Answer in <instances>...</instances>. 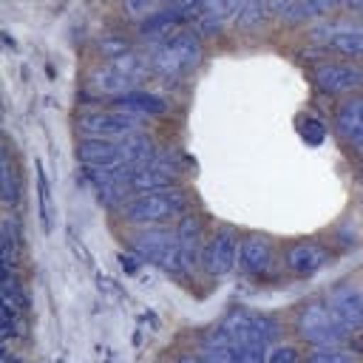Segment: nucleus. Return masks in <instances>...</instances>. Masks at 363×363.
Wrapping results in <instances>:
<instances>
[{
    "label": "nucleus",
    "mask_w": 363,
    "mask_h": 363,
    "mask_svg": "<svg viewBox=\"0 0 363 363\" xmlns=\"http://www.w3.org/2000/svg\"><path fill=\"white\" fill-rule=\"evenodd\" d=\"M147 65L150 74L167 79V82H182L187 79L199 62H201V37L193 28H176L147 48Z\"/></svg>",
    "instance_id": "obj_1"
},
{
    "label": "nucleus",
    "mask_w": 363,
    "mask_h": 363,
    "mask_svg": "<svg viewBox=\"0 0 363 363\" xmlns=\"http://www.w3.org/2000/svg\"><path fill=\"white\" fill-rule=\"evenodd\" d=\"M156 156L153 139L142 130L128 139H82L77 159L91 167H142Z\"/></svg>",
    "instance_id": "obj_2"
},
{
    "label": "nucleus",
    "mask_w": 363,
    "mask_h": 363,
    "mask_svg": "<svg viewBox=\"0 0 363 363\" xmlns=\"http://www.w3.org/2000/svg\"><path fill=\"white\" fill-rule=\"evenodd\" d=\"M133 255L145 258L153 267H162L170 275H193L196 264L187 258V252L182 250L179 233L176 227H150L133 235L130 241Z\"/></svg>",
    "instance_id": "obj_3"
},
{
    "label": "nucleus",
    "mask_w": 363,
    "mask_h": 363,
    "mask_svg": "<svg viewBox=\"0 0 363 363\" xmlns=\"http://www.w3.org/2000/svg\"><path fill=\"white\" fill-rule=\"evenodd\" d=\"M187 193L182 187H162L139 193L122 204V218L130 224H167L187 216Z\"/></svg>",
    "instance_id": "obj_4"
},
{
    "label": "nucleus",
    "mask_w": 363,
    "mask_h": 363,
    "mask_svg": "<svg viewBox=\"0 0 363 363\" xmlns=\"http://www.w3.org/2000/svg\"><path fill=\"white\" fill-rule=\"evenodd\" d=\"M150 74V65H147V57H139V54H128V57H119V60H111L105 62L102 68H96L91 74V88L102 96H111V99H119V96H128L133 91H139V82Z\"/></svg>",
    "instance_id": "obj_5"
},
{
    "label": "nucleus",
    "mask_w": 363,
    "mask_h": 363,
    "mask_svg": "<svg viewBox=\"0 0 363 363\" xmlns=\"http://www.w3.org/2000/svg\"><path fill=\"white\" fill-rule=\"evenodd\" d=\"M295 329L312 349H332L349 337V332L329 312L326 301H306L295 315Z\"/></svg>",
    "instance_id": "obj_6"
},
{
    "label": "nucleus",
    "mask_w": 363,
    "mask_h": 363,
    "mask_svg": "<svg viewBox=\"0 0 363 363\" xmlns=\"http://www.w3.org/2000/svg\"><path fill=\"white\" fill-rule=\"evenodd\" d=\"M145 130V116L111 108V111H82L77 116V133L82 139H128Z\"/></svg>",
    "instance_id": "obj_7"
},
{
    "label": "nucleus",
    "mask_w": 363,
    "mask_h": 363,
    "mask_svg": "<svg viewBox=\"0 0 363 363\" xmlns=\"http://www.w3.org/2000/svg\"><path fill=\"white\" fill-rule=\"evenodd\" d=\"M218 329H224L235 343L241 346H264L281 335V326L275 318L264 315V312H252V309H244V306H235L230 312H224Z\"/></svg>",
    "instance_id": "obj_8"
},
{
    "label": "nucleus",
    "mask_w": 363,
    "mask_h": 363,
    "mask_svg": "<svg viewBox=\"0 0 363 363\" xmlns=\"http://www.w3.org/2000/svg\"><path fill=\"white\" fill-rule=\"evenodd\" d=\"M309 40L337 57H349V60L360 57L363 60V23H352V20L315 23L309 31Z\"/></svg>",
    "instance_id": "obj_9"
},
{
    "label": "nucleus",
    "mask_w": 363,
    "mask_h": 363,
    "mask_svg": "<svg viewBox=\"0 0 363 363\" xmlns=\"http://www.w3.org/2000/svg\"><path fill=\"white\" fill-rule=\"evenodd\" d=\"M312 79L318 85V91L329 94V96H346L363 88V65L349 62V60H332V62H320L312 71Z\"/></svg>",
    "instance_id": "obj_10"
},
{
    "label": "nucleus",
    "mask_w": 363,
    "mask_h": 363,
    "mask_svg": "<svg viewBox=\"0 0 363 363\" xmlns=\"http://www.w3.org/2000/svg\"><path fill=\"white\" fill-rule=\"evenodd\" d=\"M323 301H326L329 312L335 315V320H337L349 335L363 329V286H357V284H352V281L335 284V286L326 292Z\"/></svg>",
    "instance_id": "obj_11"
},
{
    "label": "nucleus",
    "mask_w": 363,
    "mask_h": 363,
    "mask_svg": "<svg viewBox=\"0 0 363 363\" xmlns=\"http://www.w3.org/2000/svg\"><path fill=\"white\" fill-rule=\"evenodd\" d=\"M201 264L210 275L224 278L238 267V238L230 230H218L207 244H204V255Z\"/></svg>",
    "instance_id": "obj_12"
},
{
    "label": "nucleus",
    "mask_w": 363,
    "mask_h": 363,
    "mask_svg": "<svg viewBox=\"0 0 363 363\" xmlns=\"http://www.w3.org/2000/svg\"><path fill=\"white\" fill-rule=\"evenodd\" d=\"M340 0H269V14L281 23H312L323 20Z\"/></svg>",
    "instance_id": "obj_13"
},
{
    "label": "nucleus",
    "mask_w": 363,
    "mask_h": 363,
    "mask_svg": "<svg viewBox=\"0 0 363 363\" xmlns=\"http://www.w3.org/2000/svg\"><path fill=\"white\" fill-rule=\"evenodd\" d=\"M272 241L261 233H250L238 241V269L244 275H264L272 264Z\"/></svg>",
    "instance_id": "obj_14"
},
{
    "label": "nucleus",
    "mask_w": 363,
    "mask_h": 363,
    "mask_svg": "<svg viewBox=\"0 0 363 363\" xmlns=\"http://www.w3.org/2000/svg\"><path fill=\"white\" fill-rule=\"evenodd\" d=\"M332 261V252L318 241H298L286 250V267L295 275H312Z\"/></svg>",
    "instance_id": "obj_15"
},
{
    "label": "nucleus",
    "mask_w": 363,
    "mask_h": 363,
    "mask_svg": "<svg viewBox=\"0 0 363 363\" xmlns=\"http://www.w3.org/2000/svg\"><path fill=\"white\" fill-rule=\"evenodd\" d=\"M335 128L349 147L363 150V96H352L337 108Z\"/></svg>",
    "instance_id": "obj_16"
},
{
    "label": "nucleus",
    "mask_w": 363,
    "mask_h": 363,
    "mask_svg": "<svg viewBox=\"0 0 363 363\" xmlns=\"http://www.w3.org/2000/svg\"><path fill=\"white\" fill-rule=\"evenodd\" d=\"M176 233H179L182 250H184L187 258L199 267V261H201V255H204V244H201V218H199V216H182L179 224H176Z\"/></svg>",
    "instance_id": "obj_17"
},
{
    "label": "nucleus",
    "mask_w": 363,
    "mask_h": 363,
    "mask_svg": "<svg viewBox=\"0 0 363 363\" xmlns=\"http://www.w3.org/2000/svg\"><path fill=\"white\" fill-rule=\"evenodd\" d=\"M113 108H125V111H133V113H139V116H156V113L164 111V102H162L159 96L147 94V91H133V94H128V96L113 99Z\"/></svg>",
    "instance_id": "obj_18"
},
{
    "label": "nucleus",
    "mask_w": 363,
    "mask_h": 363,
    "mask_svg": "<svg viewBox=\"0 0 363 363\" xmlns=\"http://www.w3.org/2000/svg\"><path fill=\"white\" fill-rule=\"evenodd\" d=\"M272 14H269V0H247L244 6H241V11H238V17H235V28H241V31H255V28H261L267 20H269Z\"/></svg>",
    "instance_id": "obj_19"
},
{
    "label": "nucleus",
    "mask_w": 363,
    "mask_h": 363,
    "mask_svg": "<svg viewBox=\"0 0 363 363\" xmlns=\"http://www.w3.org/2000/svg\"><path fill=\"white\" fill-rule=\"evenodd\" d=\"M164 6H167L164 0H119L122 14H125L130 23H136V26H142L145 20H150L153 14H159Z\"/></svg>",
    "instance_id": "obj_20"
},
{
    "label": "nucleus",
    "mask_w": 363,
    "mask_h": 363,
    "mask_svg": "<svg viewBox=\"0 0 363 363\" xmlns=\"http://www.w3.org/2000/svg\"><path fill=\"white\" fill-rule=\"evenodd\" d=\"M34 173H37V199H40V224L43 230L48 233L54 227V207H51V190H48V179H45V170H43V162L34 164Z\"/></svg>",
    "instance_id": "obj_21"
},
{
    "label": "nucleus",
    "mask_w": 363,
    "mask_h": 363,
    "mask_svg": "<svg viewBox=\"0 0 363 363\" xmlns=\"http://www.w3.org/2000/svg\"><path fill=\"white\" fill-rule=\"evenodd\" d=\"M0 179H3V201L9 207L17 204V196H20V179H17V170L11 164V153L9 147L3 150V162H0Z\"/></svg>",
    "instance_id": "obj_22"
},
{
    "label": "nucleus",
    "mask_w": 363,
    "mask_h": 363,
    "mask_svg": "<svg viewBox=\"0 0 363 363\" xmlns=\"http://www.w3.org/2000/svg\"><path fill=\"white\" fill-rule=\"evenodd\" d=\"M96 51L111 62V60L128 57L133 48H130V43H128V37H122V34H105V37L96 43Z\"/></svg>",
    "instance_id": "obj_23"
},
{
    "label": "nucleus",
    "mask_w": 363,
    "mask_h": 363,
    "mask_svg": "<svg viewBox=\"0 0 363 363\" xmlns=\"http://www.w3.org/2000/svg\"><path fill=\"white\" fill-rule=\"evenodd\" d=\"M306 363H357V357L340 346H332V349H312Z\"/></svg>",
    "instance_id": "obj_24"
},
{
    "label": "nucleus",
    "mask_w": 363,
    "mask_h": 363,
    "mask_svg": "<svg viewBox=\"0 0 363 363\" xmlns=\"http://www.w3.org/2000/svg\"><path fill=\"white\" fill-rule=\"evenodd\" d=\"M301 133H303V139H306L309 145H320L323 136H326V128H323V122H318V119H306V122L301 125Z\"/></svg>",
    "instance_id": "obj_25"
},
{
    "label": "nucleus",
    "mask_w": 363,
    "mask_h": 363,
    "mask_svg": "<svg viewBox=\"0 0 363 363\" xmlns=\"http://www.w3.org/2000/svg\"><path fill=\"white\" fill-rule=\"evenodd\" d=\"M267 363H301V354L292 346H278V349H272Z\"/></svg>",
    "instance_id": "obj_26"
},
{
    "label": "nucleus",
    "mask_w": 363,
    "mask_h": 363,
    "mask_svg": "<svg viewBox=\"0 0 363 363\" xmlns=\"http://www.w3.org/2000/svg\"><path fill=\"white\" fill-rule=\"evenodd\" d=\"M164 3H167L170 9H176V11H182L184 17H190V14L199 9V3H201V0H164Z\"/></svg>",
    "instance_id": "obj_27"
},
{
    "label": "nucleus",
    "mask_w": 363,
    "mask_h": 363,
    "mask_svg": "<svg viewBox=\"0 0 363 363\" xmlns=\"http://www.w3.org/2000/svg\"><path fill=\"white\" fill-rule=\"evenodd\" d=\"M340 6L346 11H354V14H363V0H340Z\"/></svg>",
    "instance_id": "obj_28"
},
{
    "label": "nucleus",
    "mask_w": 363,
    "mask_h": 363,
    "mask_svg": "<svg viewBox=\"0 0 363 363\" xmlns=\"http://www.w3.org/2000/svg\"><path fill=\"white\" fill-rule=\"evenodd\" d=\"M179 363H210V360H207L204 354H199V357H182Z\"/></svg>",
    "instance_id": "obj_29"
},
{
    "label": "nucleus",
    "mask_w": 363,
    "mask_h": 363,
    "mask_svg": "<svg viewBox=\"0 0 363 363\" xmlns=\"http://www.w3.org/2000/svg\"><path fill=\"white\" fill-rule=\"evenodd\" d=\"M51 363H68V360H65V357H57V360H51Z\"/></svg>",
    "instance_id": "obj_30"
}]
</instances>
